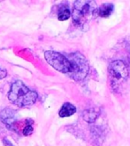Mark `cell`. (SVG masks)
Masks as SVG:
<instances>
[{"label": "cell", "instance_id": "obj_9", "mask_svg": "<svg viewBox=\"0 0 130 146\" xmlns=\"http://www.w3.org/2000/svg\"><path fill=\"white\" fill-rule=\"evenodd\" d=\"M99 115V112H96V110H86L83 113V119L86 122H94Z\"/></svg>", "mask_w": 130, "mask_h": 146}, {"label": "cell", "instance_id": "obj_4", "mask_svg": "<svg viewBox=\"0 0 130 146\" xmlns=\"http://www.w3.org/2000/svg\"><path fill=\"white\" fill-rule=\"evenodd\" d=\"M67 56L72 64V71L69 77L75 81L83 80L89 72V65L85 56L78 52L67 54Z\"/></svg>", "mask_w": 130, "mask_h": 146}, {"label": "cell", "instance_id": "obj_13", "mask_svg": "<svg viewBox=\"0 0 130 146\" xmlns=\"http://www.w3.org/2000/svg\"><path fill=\"white\" fill-rule=\"evenodd\" d=\"M4 143H5V145H6V146H13V144H12L8 140H6V139H5V140H4Z\"/></svg>", "mask_w": 130, "mask_h": 146}, {"label": "cell", "instance_id": "obj_8", "mask_svg": "<svg viewBox=\"0 0 130 146\" xmlns=\"http://www.w3.org/2000/svg\"><path fill=\"white\" fill-rule=\"evenodd\" d=\"M113 9H114V6L112 4H103V5H101L100 8L98 9V13L101 17L107 18L112 13Z\"/></svg>", "mask_w": 130, "mask_h": 146}, {"label": "cell", "instance_id": "obj_7", "mask_svg": "<svg viewBox=\"0 0 130 146\" xmlns=\"http://www.w3.org/2000/svg\"><path fill=\"white\" fill-rule=\"evenodd\" d=\"M76 107L74 105H72L70 103H65L59 111V116L61 118H65V117H70L71 115H73L76 112Z\"/></svg>", "mask_w": 130, "mask_h": 146}, {"label": "cell", "instance_id": "obj_12", "mask_svg": "<svg viewBox=\"0 0 130 146\" xmlns=\"http://www.w3.org/2000/svg\"><path fill=\"white\" fill-rule=\"evenodd\" d=\"M6 76H7V71H6V70L4 69V68H2V67H0V79L5 78Z\"/></svg>", "mask_w": 130, "mask_h": 146}, {"label": "cell", "instance_id": "obj_1", "mask_svg": "<svg viewBox=\"0 0 130 146\" xmlns=\"http://www.w3.org/2000/svg\"><path fill=\"white\" fill-rule=\"evenodd\" d=\"M38 94L23 84L21 80L14 81L10 91L8 92V99L12 104L19 107L30 106L36 103L38 99Z\"/></svg>", "mask_w": 130, "mask_h": 146}, {"label": "cell", "instance_id": "obj_3", "mask_svg": "<svg viewBox=\"0 0 130 146\" xmlns=\"http://www.w3.org/2000/svg\"><path fill=\"white\" fill-rule=\"evenodd\" d=\"M96 12L95 1H75L73 5L72 17L73 21L78 26H82L89 21Z\"/></svg>", "mask_w": 130, "mask_h": 146}, {"label": "cell", "instance_id": "obj_10", "mask_svg": "<svg viewBox=\"0 0 130 146\" xmlns=\"http://www.w3.org/2000/svg\"><path fill=\"white\" fill-rule=\"evenodd\" d=\"M70 16V11L69 9V6L66 5H61L59 12H58V20L65 21V20H68Z\"/></svg>", "mask_w": 130, "mask_h": 146}, {"label": "cell", "instance_id": "obj_11", "mask_svg": "<svg viewBox=\"0 0 130 146\" xmlns=\"http://www.w3.org/2000/svg\"><path fill=\"white\" fill-rule=\"evenodd\" d=\"M32 133H33V127L31 125H27L23 129V135L28 136V135H31Z\"/></svg>", "mask_w": 130, "mask_h": 146}, {"label": "cell", "instance_id": "obj_2", "mask_svg": "<svg viewBox=\"0 0 130 146\" xmlns=\"http://www.w3.org/2000/svg\"><path fill=\"white\" fill-rule=\"evenodd\" d=\"M111 86L115 93H119L129 78V70L122 61H114L109 65Z\"/></svg>", "mask_w": 130, "mask_h": 146}, {"label": "cell", "instance_id": "obj_5", "mask_svg": "<svg viewBox=\"0 0 130 146\" xmlns=\"http://www.w3.org/2000/svg\"><path fill=\"white\" fill-rule=\"evenodd\" d=\"M45 58L46 62L56 70L68 74V76L71 73L72 64L67 54H61L56 51H46L45 53Z\"/></svg>", "mask_w": 130, "mask_h": 146}, {"label": "cell", "instance_id": "obj_6", "mask_svg": "<svg viewBox=\"0 0 130 146\" xmlns=\"http://www.w3.org/2000/svg\"><path fill=\"white\" fill-rule=\"evenodd\" d=\"M0 119H1V120L5 125L10 126L16 121L17 115L15 111H13V110L10 108H5L0 112Z\"/></svg>", "mask_w": 130, "mask_h": 146}]
</instances>
